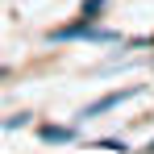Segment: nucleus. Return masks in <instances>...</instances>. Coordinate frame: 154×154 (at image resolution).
<instances>
[{"mask_svg":"<svg viewBox=\"0 0 154 154\" xmlns=\"http://www.w3.org/2000/svg\"><path fill=\"white\" fill-rule=\"evenodd\" d=\"M42 133H46L50 142H67V137H71V129H42Z\"/></svg>","mask_w":154,"mask_h":154,"instance_id":"obj_2","label":"nucleus"},{"mask_svg":"<svg viewBox=\"0 0 154 154\" xmlns=\"http://www.w3.org/2000/svg\"><path fill=\"white\" fill-rule=\"evenodd\" d=\"M133 92H137V88H125V92H108L104 100H96V104H88V112H83V117H100L104 108H112V104H121V100H125V96H133Z\"/></svg>","mask_w":154,"mask_h":154,"instance_id":"obj_1","label":"nucleus"},{"mask_svg":"<svg viewBox=\"0 0 154 154\" xmlns=\"http://www.w3.org/2000/svg\"><path fill=\"white\" fill-rule=\"evenodd\" d=\"M100 4H104V0H88V8H83V17H88V21H92V17H96V13H100Z\"/></svg>","mask_w":154,"mask_h":154,"instance_id":"obj_3","label":"nucleus"}]
</instances>
